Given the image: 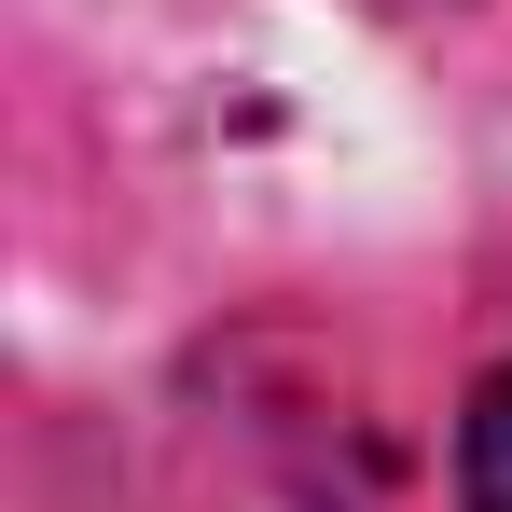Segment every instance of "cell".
<instances>
[{"mask_svg": "<svg viewBox=\"0 0 512 512\" xmlns=\"http://www.w3.org/2000/svg\"><path fill=\"white\" fill-rule=\"evenodd\" d=\"M471 512H512V374L485 388V416H471Z\"/></svg>", "mask_w": 512, "mask_h": 512, "instance_id": "obj_1", "label": "cell"}]
</instances>
